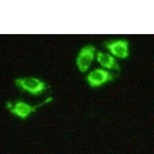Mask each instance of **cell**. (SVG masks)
<instances>
[{"instance_id": "6da1fadb", "label": "cell", "mask_w": 154, "mask_h": 154, "mask_svg": "<svg viewBox=\"0 0 154 154\" xmlns=\"http://www.w3.org/2000/svg\"><path fill=\"white\" fill-rule=\"evenodd\" d=\"M52 100V97H48L47 100H45L43 103L38 105H30V104L27 103L25 102L22 100H18L15 102L14 103H8L7 107L9 109V111L12 114L17 116L21 119H26L29 117V115L32 112H34L38 108L43 106L45 103H49Z\"/></svg>"}, {"instance_id": "7a4b0ae2", "label": "cell", "mask_w": 154, "mask_h": 154, "mask_svg": "<svg viewBox=\"0 0 154 154\" xmlns=\"http://www.w3.org/2000/svg\"><path fill=\"white\" fill-rule=\"evenodd\" d=\"M15 84L19 88L33 95L40 94L47 88V84L45 82L40 79L32 77L17 79L15 80Z\"/></svg>"}, {"instance_id": "3957f363", "label": "cell", "mask_w": 154, "mask_h": 154, "mask_svg": "<svg viewBox=\"0 0 154 154\" xmlns=\"http://www.w3.org/2000/svg\"><path fill=\"white\" fill-rule=\"evenodd\" d=\"M95 55V48L93 45H87L83 47L79 52L77 57V66L79 71L82 72H86L89 68Z\"/></svg>"}, {"instance_id": "277c9868", "label": "cell", "mask_w": 154, "mask_h": 154, "mask_svg": "<svg viewBox=\"0 0 154 154\" xmlns=\"http://www.w3.org/2000/svg\"><path fill=\"white\" fill-rule=\"evenodd\" d=\"M113 79L112 72L102 68H97L90 72L87 77V81L92 88H97Z\"/></svg>"}, {"instance_id": "5b68a950", "label": "cell", "mask_w": 154, "mask_h": 154, "mask_svg": "<svg viewBox=\"0 0 154 154\" xmlns=\"http://www.w3.org/2000/svg\"><path fill=\"white\" fill-rule=\"evenodd\" d=\"M105 45L115 57L127 58L129 56V44L127 40H115L106 43Z\"/></svg>"}, {"instance_id": "8992f818", "label": "cell", "mask_w": 154, "mask_h": 154, "mask_svg": "<svg viewBox=\"0 0 154 154\" xmlns=\"http://www.w3.org/2000/svg\"><path fill=\"white\" fill-rule=\"evenodd\" d=\"M97 60L100 63L101 66L103 68H108V69H114V70H118V71L120 70L116 59L113 57V56H112L111 54L98 52L97 54Z\"/></svg>"}]
</instances>
